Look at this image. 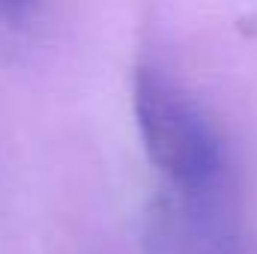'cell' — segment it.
I'll return each mask as SVG.
<instances>
[{
	"instance_id": "1",
	"label": "cell",
	"mask_w": 257,
	"mask_h": 254,
	"mask_svg": "<svg viewBox=\"0 0 257 254\" xmlns=\"http://www.w3.org/2000/svg\"><path fill=\"white\" fill-rule=\"evenodd\" d=\"M132 108L153 168L192 206H212L224 189V153L200 105L162 69L138 66Z\"/></svg>"
},
{
	"instance_id": "2",
	"label": "cell",
	"mask_w": 257,
	"mask_h": 254,
	"mask_svg": "<svg viewBox=\"0 0 257 254\" xmlns=\"http://www.w3.org/2000/svg\"><path fill=\"white\" fill-rule=\"evenodd\" d=\"M36 3L39 0H0V21L18 24V21H24L36 9Z\"/></svg>"
}]
</instances>
